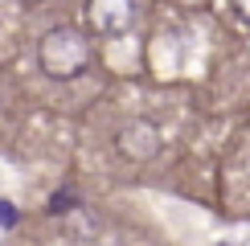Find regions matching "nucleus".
I'll return each mask as SVG.
<instances>
[{"mask_svg": "<svg viewBox=\"0 0 250 246\" xmlns=\"http://www.w3.org/2000/svg\"><path fill=\"white\" fill-rule=\"evenodd\" d=\"M37 66H41V74H49L58 82H70L90 66V41L78 29H66V25L49 29L37 41Z\"/></svg>", "mask_w": 250, "mask_h": 246, "instance_id": "nucleus-1", "label": "nucleus"}, {"mask_svg": "<svg viewBox=\"0 0 250 246\" xmlns=\"http://www.w3.org/2000/svg\"><path fill=\"white\" fill-rule=\"evenodd\" d=\"M131 17H135L131 0H90L86 4V25H90V33H99V37L127 33Z\"/></svg>", "mask_w": 250, "mask_h": 246, "instance_id": "nucleus-3", "label": "nucleus"}, {"mask_svg": "<svg viewBox=\"0 0 250 246\" xmlns=\"http://www.w3.org/2000/svg\"><path fill=\"white\" fill-rule=\"evenodd\" d=\"M217 246H230V242H217Z\"/></svg>", "mask_w": 250, "mask_h": 246, "instance_id": "nucleus-6", "label": "nucleus"}, {"mask_svg": "<svg viewBox=\"0 0 250 246\" xmlns=\"http://www.w3.org/2000/svg\"><path fill=\"white\" fill-rule=\"evenodd\" d=\"M115 148H119V156H127L131 164L156 160V152H160V127L148 123V119H131L127 127H119Z\"/></svg>", "mask_w": 250, "mask_h": 246, "instance_id": "nucleus-2", "label": "nucleus"}, {"mask_svg": "<svg viewBox=\"0 0 250 246\" xmlns=\"http://www.w3.org/2000/svg\"><path fill=\"white\" fill-rule=\"evenodd\" d=\"M0 226H17V209H13V201H0Z\"/></svg>", "mask_w": 250, "mask_h": 246, "instance_id": "nucleus-4", "label": "nucleus"}, {"mask_svg": "<svg viewBox=\"0 0 250 246\" xmlns=\"http://www.w3.org/2000/svg\"><path fill=\"white\" fill-rule=\"evenodd\" d=\"M234 8H238V13H242V17L250 20V0H234Z\"/></svg>", "mask_w": 250, "mask_h": 246, "instance_id": "nucleus-5", "label": "nucleus"}]
</instances>
